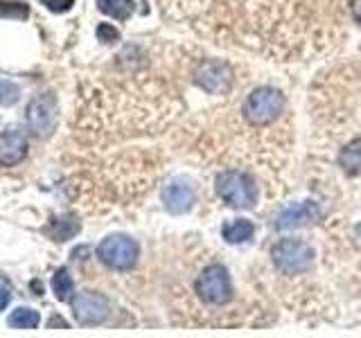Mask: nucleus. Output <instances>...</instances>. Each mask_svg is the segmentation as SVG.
<instances>
[{"mask_svg": "<svg viewBox=\"0 0 361 338\" xmlns=\"http://www.w3.org/2000/svg\"><path fill=\"white\" fill-rule=\"evenodd\" d=\"M350 14H353L355 23L361 25V0H353V3H350Z\"/></svg>", "mask_w": 361, "mask_h": 338, "instance_id": "4be33fe9", "label": "nucleus"}, {"mask_svg": "<svg viewBox=\"0 0 361 338\" xmlns=\"http://www.w3.org/2000/svg\"><path fill=\"white\" fill-rule=\"evenodd\" d=\"M233 68L219 59H206L197 65L195 82L208 95H226L233 86Z\"/></svg>", "mask_w": 361, "mask_h": 338, "instance_id": "423d86ee", "label": "nucleus"}, {"mask_svg": "<svg viewBox=\"0 0 361 338\" xmlns=\"http://www.w3.org/2000/svg\"><path fill=\"white\" fill-rule=\"evenodd\" d=\"M9 291L5 289V287H0V311H3L5 307H7V304H9Z\"/></svg>", "mask_w": 361, "mask_h": 338, "instance_id": "5701e85b", "label": "nucleus"}, {"mask_svg": "<svg viewBox=\"0 0 361 338\" xmlns=\"http://www.w3.org/2000/svg\"><path fill=\"white\" fill-rule=\"evenodd\" d=\"M27 156V138L16 129L0 131V165H16Z\"/></svg>", "mask_w": 361, "mask_h": 338, "instance_id": "9b49d317", "label": "nucleus"}, {"mask_svg": "<svg viewBox=\"0 0 361 338\" xmlns=\"http://www.w3.org/2000/svg\"><path fill=\"white\" fill-rule=\"evenodd\" d=\"M97 39L102 43H106V45H113V43L120 41V32L113 25H109V23H99V25H97Z\"/></svg>", "mask_w": 361, "mask_h": 338, "instance_id": "aec40b11", "label": "nucleus"}, {"mask_svg": "<svg viewBox=\"0 0 361 338\" xmlns=\"http://www.w3.org/2000/svg\"><path fill=\"white\" fill-rule=\"evenodd\" d=\"M338 167L345 176H361V138L350 140L338 151Z\"/></svg>", "mask_w": 361, "mask_h": 338, "instance_id": "ddd939ff", "label": "nucleus"}, {"mask_svg": "<svg viewBox=\"0 0 361 338\" xmlns=\"http://www.w3.org/2000/svg\"><path fill=\"white\" fill-rule=\"evenodd\" d=\"M16 99H18V86H14L11 82H5V79H0V104L9 106V104H14Z\"/></svg>", "mask_w": 361, "mask_h": 338, "instance_id": "6ab92c4d", "label": "nucleus"}, {"mask_svg": "<svg viewBox=\"0 0 361 338\" xmlns=\"http://www.w3.org/2000/svg\"><path fill=\"white\" fill-rule=\"evenodd\" d=\"M39 320H41L39 311H34L30 307H18L11 311L7 323H9V327H14V330H34V327L39 325Z\"/></svg>", "mask_w": 361, "mask_h": 338, "instance_id": "f3484780", "label": "nucleus"}, {"mask_svg": "<svg viewBox=\"0 0 361 338\" xmlns=\"http://www.w3.org/2000/svg\"><path fill=\"white\" fill-rule=\"evenodd\" d=\"M79 228H82V225H79L77 217H73V214H63V217L52 221V237L56 242H68L79 232Z\"/></svg>", "mask_w": 361, "mask_h": 338, "instance_id": "2eb2a0df", "label": "nucleus"}, {"mask_svg": "<svg viewBox=\"0 0 361 338\" xmlns=\"http://www.w3.org/2000/svg\"><path fill=\"white\" fill-rule=\"evenodd\" d=\"M27 16H30V7L25 3H0V18L25 20Z\"/></svg>", "mask_w": 361, "mask_h": 338, "instance_id": "a211bd4d", "label": "nucleus"}, {"mask_svg": "<svg viewBox=\"0 0 361 338\" xmlns=\"http://www.w3.org/2000/svg\"><path fill=\"white\" fill-rule=\"evenodd\" d=\"M52 291H54L56 300H61V302L73 300L75 282H73L71 273H68V268H59V270H56V273L52 275Z\"/></svg>", "mask_w": 361, "mask_h": 338, "instance_id": "dca6fc26", "label": "nucleus"}, {"mask_svg": "<svg viewBox=\"0 0 361 338\" xmlns=\"http://www.w3.org/2000/svg\"><path fill=\"white\" fill-rule=\"evenodd\" d=\"M321 217H323V212L316 201H298V203H291L287 208H282L278 212L274 225H276V230H298V228H307V225L316 223Z\"/></svg>", "mask_w": 361, "mask_h": 338, "instance_id": "6e6552de", "label": "nucleus"}, {"mask_svg": "<svg viewBox=\"0 0 361 338\" xmlns=\"http://www.w3.org/2000/svg\"><path fill=\"white\" fill-rule=\"evenodd\" d=\"M163 206L169 214H188L197 203V189L185 178H174L163 187Z\"/></svg>", "mask_w": 361, "mask_h": 338, "instance_id": "9d476101", "label": "nucleus"}, {"mask_svg": "<svg viewBox=\"0 0 361 338\" xmlns=\"http://www.w3.org/2000/svg\"><path fill=\"white\" fill-rule=\"evenodd\" d=\"M271 262L282 275L307 273L314 264V248L296 237H282L271 246Z\"/></svg>", "mask_w": 361, "mask_h": 338, "instance_id": "f03ea898", "label": "nucleus"}, {"mask_svg": "<svg viewBox=\"0 0 361 338\" xmlns=\"http://www.w3.org/2000/svg\"><path fill=\"white\" fill-rule=\"evenodd\" d=\"M97 9L116 20H127L133 14V0H97Z\"/></svg>", "mask_w": 361, "mask_h": 338, "instance_id": "4468645a", "label": "nucleus"}, {"mask_svg": "<svg viewBox=\"0 0 361 338\" xmlns=\"http://www.w3.org/2000/svg\"><path fill=\"white\" fill-rule=\"evenodd\" d=\"M27 124L30 129L41 135V138H48L56 127V101L52 95H39L30 101L27 106Z\"/></svg>", "mask_w": 361, "mask_h": 338, "instance_id": "1a4fd4ad", "label": "nucleus"}, {"mask_svg": "<svg viewBox=\"0 0 361 338\" xmlns=\"http://www.w3.org/2000/svg\"><path fill=\"white\" fill-rule=\"evenodd\" d=\"M97 257L102 264H106L113 270H131L138 264L140 246L127 234H109L97 246Z\"/></svg>", "mask_w": 361, "mask_h": 338, "instance_id": "39448f33", "label": "nucleus"}, {"mask_svg": "<svg viewBox=\"0 0 361 338\" xmlns=\"http://www.w3.org/2000/svg\"><path fill=\"white\" fill-rule=\"evenodd\" d=\"M253 234H255V223L251 219H233L221 225V237L231 246L248 244L253 239Z\"/></svg>", "mask_w": 361, "mask_h": 338, "instance_id": "f8f14e48", "label": "nucleus"}, {"mask_svg": "<svg viewBox=\"0 0 361 338\" xmlns=\"http://www.w3.org/2000/svg\"><path fill=\"white\" fill-rule=\"evenodd\" d=\"M195 291L197 296L212 307H221V304H228L233 300V277L228 273V268L224 264H210L199 273L195 282Z\"/></svg>", "mask_w": 361, "mask_h": 338, "instance_id": "20e7f679", "label": "nucleus"}, {"mask_svg": "<svg viewBox=\"0 0 361 338\" xmlns=\"http://www.w3.org/2000/svg\"><path fill=\"white\" fill-rule=\"evenodd\" d=\"M285 104H287L285 95H282L278 88L259 86L246 95L242 113H244L246 122H251L253 127H267V124L276 122L282 115Z\"/></svg>", "mask_w": 361, "mask_h": 338, "instance_id": "7ed1b4c3", "label": "nucleus"}, {"mask_svg": "<svg viewBox=\"0 0 361 338\" xmlns=\"http://www.w3.org/2000/svg\"><path fill=\"white\" fill-rule=\"evenodd\" d=\"M73 315L79 325H102L111 313V302L104 293L82 291L73 296Z\"/></svg>", "mask_w": 361, "mask_h": 338, "instance_id": "0eeeda50", "label": "nucleus"}, {"mask_svg": "<svg viewBox=\"0 0 361 338\" xmlns=\"http://www.w3.org/2000/svg\"><path fill=\"white\" fill-rule=\"evenodd\" d=\"M41 5H45L54 14H63V11H71L75 0H41Z\"/></svg>", "mask_w": 361, "mask_h": 338, "instance_id": "412c9836", "label": "nucleus"}, {"mask_svg": "<svg viewBox=\"0 0 361 338\" xmlns=\"http://www.w3.org/2000/svg\"><path fill=\"white\" fill-rule=\"evenodd\" d=\"M217 196L233 210H253L257 203V183L251 174L240 169H226L214 178Z\"/></svg>", "mask_w": 361, "mask_h": 338, "instance_id": "f257e3e1", "label": "nucleus"}]
</instances>
